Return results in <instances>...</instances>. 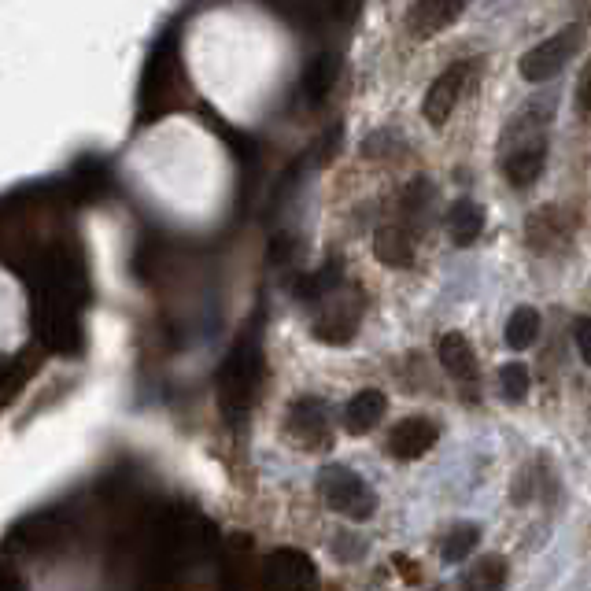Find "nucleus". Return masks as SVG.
Returning a JSON list of instances; mask_svg holds the SVG:
<instances>
[{"label": "nucleus", "instance_id": "1", "mask_svg": "<svg viewBox=\"0 0 591 591\" xmlns=\"http://www.w3.org/2000/svg\"><path fill=\"white\" fill-rule=\"evenodd\" d=\"M259 381H263V355L255 348V340H241L237 348L230 351V359L218 374V403L222 411L237 418L252 407L255 392H259Z\"/></svg>", "mask_w": 591, "mask_h": 591}, {"label": "nucleus", "instance_id": "2", "mask_svg": "<svg viewBox=\"0 0 591 591\" xmlns=\"http://www.w3.org/2000/svg\"><path fill=\"white\" fill-rule=\"evenodd\" d=\"M314 488H318V499H322L329 510H337V514H344V518H351V521H370L377 514V492L362 481L359 473L348 470V466H340V462L322 466Z\"/></svg>", "mask_w": 591, "mask_h": 591}, {"label": "nucleus", "instance_id": "3", "mask_svg": "<svg viewBox=\"0 0 591 591\" xmlns=\"http://www.w3.org/2000/svg\"><path fill=\"white\" fill-rule=\"evenodd\" d=\"M362 292L348 281H337L333 289L314 303V337L326 344H348L359 333L362 322Z\"/></svg>", "mask_w": 591, "mask_h": 591}, {"label": "nucleus", "instance_id": "4", "mask_svg": "<svg viewBox=\"0 0 591 591\" xmlns=\"http://www.w3.org/2000/svg\"><path fill=\"white\" fill-rule=\"evenodd\" d=\"M584 37H588L584 26L569 23V26H562L558 34L547 37V41L532 45L518 63L521 78L532 85H543V82H551V78H558V74L566 71V63L577 60V52L584 49Z\"/></svg>", "mask_w": 591, "mask_h": 591}, {"label": "nucleus", "instance_id": "5", "mask_svg": "<svg viewBox=\"0 0 591 591\" xmlns=\"http://www.w3.org/2000/svg\"><path fill=\"white\" fill-rule=\"evenodd\" d=\"M285 433H289L303 451H329V447H333V407L318 396H300L289 407Z\"/></svg>", "mask_w": 591, "mask_h": 591}, {"label": "nucleus", "instance_id": "6", "mask_svg": "<svg viewBox=\"0 0 591 591\" xmlns=\"http://www.w3.org/2000/svg\"><path fill=\"white\" fill-rule=\"evenodd\" d=\"M473 74V60H455L447 67L433 85H429V93H425V104H422V115L425 122H433V126H444L451 119V111L459 104V97L466 93V82H470Z\"/></svg>", "mask_w": 591, "mask_h": 591}, {"label": "nucleus", "instance_id": "7", "mask_svg": "<svg viewBox=\"0 0 591 591\" xmlns=\"http://www.w3.org/2000/svg\"><path fill=\"white\" fill-rule=\"evenodd\" d=\"M440 440V425L429 418V414H411L388 429V455L399 462H414L429 455Z\"/></svg>", "mask_w": 591, "mask_h": 591}, {"label": "nucleus", "instance_id": "8", "mask_svg": "<svg viewBox=\"0 0 591 591\" xmlns=\"http://www.w3.org/2000/svg\"><path fill=\"white\" fill-rule=\"evenodd\" d=\"M499 163H503V174L514 189H529L536 185L547 167V133L543 137H532V141H521V145L499 148Z\"/></svg>", "mask_w": 591, "mask_h": 591}, {"label": "nucleus", "instance_id": "9", "mask_svg": "<svg viewBox=\"0 0 591 591\" xmlns=\"http://www.w3.org/2000/svg\"><path fill=\"white\" fill-rule=\"evenodd\" d=\"M573 233V218L562 211V207L547 204L540 211H532L525 218V241H529L532 252H551V248H562Z\"/></svg>", "mask_w": 591, "mask_h": 591}, {"label": "nucleus", "instance_id": "10", "mask_svg": "<svg viewBox=\"0 0 591 591\" xmlns=\"http://www.w3.org/2000/svg\"><path fill=\"white\" fill-rule=\"evenodd\" d=\"M374 255L392 270H407L418 255V233L407 222H388L374 233Z\"/></svg>", "mask_w": 591, "mask_h": 591}, {"label": "nucleus", "instance_id": "11", "mask_svg": "<svg viewBox=\"0 0 591 591\" xmlns=\"http://www.w3.org/2000/svg\"><path fill=\"white\" fill-rule=\"evenodd\" d=\"M466 4L470 0H418L411 8V15H407V26H411L414 37L429 41V37L444 34L447 26L466 12Z\"/></svg>", "mask_w": 591, "mask_h": 591}, {"label": "nucleus", "instance_id": "12", "mask_svg": "<svg viewBox=\"0 0 591 591\" xmlns=\"http://www.w3.org/2000/svg\"><path fill=\"white\" fill-rule=\"evenodd\" d=\"M266 580L278 584V588H311L318 573H314V562L303 551L278 547L274 555L266 558Z\"/></svg>", "mask_w": 591, "mask_h": 591}, {"label": "nucleus", "instance_id": "13", "mask_svg": "<svg viewBox=\"0 0 591 591\" xmlns=\"http://www.w3.org/2000/svg\"><path fill=\"white\" fill-rule=\"evenodd\" d=\"M388 414V396L381 388H362L355 396L348 399V407H344V429L351 436H366L374 433L381 418Z\"/></svg>", "mask_w": 591, "mask_h": 591}, {"label": "nucleus", "instance_id": "14", "mask_svg": "<svg viewBox=\"0 0 591 591\" xmlns=\"http://www.w3.org/2000/svg\"><path fill=\"white\" fill-rule=\"evenodd\" d=\"M484 222H488V215H484V207L477 204V200H455L444 215L447 237L459 244V248H470V244L481 237Z\"/></svg>", "mask_w": 591, "mask_h": 591}, {"label": "nucleus", "instance_id": "15", "mask_svg": "<svg viewBox=\"0 0 591 591\" xmlns=\"http://www.w3.org/2000/svg\"><path fill=\"white\" fill-rule=\"evenodd\" d=\"M436 359L455 381H473L477 377V355H473V344L462 333H444L436 340Z\"/></svg>", "mask_w": 591, "mask_h": 591}, {"label": "nucleus", "instance_id": "16", "mask_svg": "<svg viewBox=\"0 0 591 591\" xmlns=\"http://www.w3.org/2000/svg\"><path fill=\"white\" fill-rule=\"evenodd\" d=\"M507 566L510 562L503 555L477 558V562L459 577V588H503V584H507Z\"/></svg>", "mask_w": 591, "mask_h": 591}, {"label": "nucleus", "instance_id": "17", "mask_svg": "<svg viewBox=\"0 0 591 591\" xmlns=\"http://www.w3.org/2000/svg\"><path fill=\"white\" fill-rule=\"evenodd\" d=\"M507 344L514 351H525L536 344V337H540V311L536 307H518V311L507 318Z\"/></svg>", "mask_w": 591, "mask_h": 591}, {"label": "nucleus", "instance_id": "18", "mask_svg": "<svg viewBox=\"0 0 591 591\" xmlns=\"http://www.w3.org/2000/svg\"><path fill=\"white\" fill-rule=\"evenodd\" d=\"M477 540H481V525L462 521V525H455V529L444 536V543H440V555H444L447 566H459V562H466V558L473 555Z\"/></svg>", "mask_w": 591, "mask_h": 591}, {"label": "nucleus", "instance_id": "19", "mask_svg": "<svg viewBox=\"0 0 591 591\" xmlns=\"http://www.w3.org/2000/svg\"><path fill=\"white\" fill-rule=\"evenodd\" d=\"M436 200V189H433V181L429 178H418L403 193V218L407 222H418V230H425V222H429V204Z\"/></svg>", "mask_w": 591, "mask_h": 591}, {"label": "nucleus", "instance_id": "20", "mask_svg": "<svg viewBox=\"0 0 591 591\" xmlns=\"http://www.w3.org/2000/svg\"><path fill=\"white\" fill-rule=\"evenodd\" d=\"M529 366L525 362H507L503 370H499V392H503V399L507 403H521V399L529 396Z\"/></svg>", "mask_w": 591, "mask_h": 591}, {"label": "nucleus", "instance_id": "21", "mask_svg": "<svg viewBox=\"0 0 591 591\" xmlns=\"http://www.w3.org/2000/svg\"><path fill=\"white\" fill-rule=\"evenodd\" d=\"M540 470H543V459L536 462V466H525V470L518 473V484H514V503H518V507H525V503H532V499L540 495V484L555 481L551 473H540Z\"/></svg>", "mask_w": 591, "mask_h": 591}, {"label": "nucleus", "instance_id": "22", "mask_svg": "<svg viewBox=\"0 0 591 591\" xmlns=\"http://www.w3.org/2000/svg\"><path fill=\"white\" fill-rule=\"evenodd\" d=\"M333 78H337V60H333V56H322V60L311 67V74H307V93H311V100H322V93L333 85Z\"/></svg>", "mask_w": 591, "mask_h": 591}, {"label": "nucleus", "instance_id": "23", "mask_svg": "<svg viewBox=\"0 0 591 591\" xmlns=\"http://www.w3.org/2000/svg\"><path fill=\"white\" fill-rule=\"evenodd\" d=\"M333 551H337L340 562H351V558L366 555V540H355L351 532H337V543H333Z\"/></svg>", "mask_w": 591, "mask_h": 591}, {"label": "nucleus", "instance_id": "24", "mask_svg": "<svg viewBox=\"0 0 591 591\" xmlns=\"http://www.w3.org/2000/svg\"><path fill=\"white\" fill-rule=\"evenodd\" d=\"M573 340H577L580 362L591 366V318H577V322H573Z\"/></svg>", "mask_w": 591, "mask_h": 591}, {"label": "nucleus", "instance_id": "25", "mask_svg": "<svg viewBox=\"0 0 591 591\" xmlns=\"http://www.w3.org/2000/svg\"><path fill=\"white\" fill-rule=\"evenodd\" d=\"M577 115L580 119H591V63L584 67V74H580V82H577Z\"/></svg>", "mask_w": 591, "mask_h": 591}]
</instances>
